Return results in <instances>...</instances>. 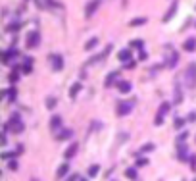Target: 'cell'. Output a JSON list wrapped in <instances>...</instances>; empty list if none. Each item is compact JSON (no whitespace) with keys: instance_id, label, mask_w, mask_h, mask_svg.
Segmentation results:
<instances>
[{"instance_id":"obj_1","label":"cell","mask_w":196,"mask_h":181,"mask_svg":"<svg viewBox=\"0 0 196 181\" xmlns=\"http://www.w3.org/2000/svg\"><path fill=\"white\" fill-rule=\"evenodd\" d=\"M184 83H187L189 89H194V85H196V64H190L189 70L184 71Z\"/></svg>"},{"instance_id":"obj_2","label":"cell","mask_w":196,"mask_h":181,"mask_svg":"<svg viewBox=\"0 0 196 181\" xmlns=\"http://www.w3.org/2000/svg\"><path fill=\"white\" fill-rule=\"evenodd\" d=\"M6 127H8V129L12 127V129H14L16 133H21V131H23V123H21V118H19V114H14V116H12V118H10V121L6 123Z\"/></svg>"},{"instance_id":"obj_3","label":"cell","mask_w":196,"mask_h":181,"mask_svg":"<svg viewBox=\"0 0 196 181\" xmlns=\"http://www.w3.org/2000/svg\"><path fill=\"white\" fill-rule=\"evenodd\" d=\"M169 108H171V104H169V102H164V104L160 106L158 114H156V120H154L156 125H161V123H164V118H165V114L169 112Z\"/></svg>"},{"instance_id":"obj_4","label":"cell","mask_w":196,"mask_h":181,"mask_svg":"<svg viewBox=\"0 0 196 181\" xmlns=\"http://www.w3.org/2000/svg\"><path fill=\"white\" fill-rule=\"evenodd\" d=\"M135 106V100H127V102H119L117 106V116H127Z\"/></svg>"},{"instance_id":"obj_5","label":"cell","mask_w":196,"mask_h":181,"mask_svg":"<svg viewBox=\"0 0 196 181\" xmlns=\"http://www.w3.org/2000/svg\"><path fill=\"white\" fill-rule=\"evenodd\" d=\"M39 39H41L39 31H31V33H27V46H29V48L39 46Z\"/></svg>"},{"instance_id":"obj_6","label":"cell","mask_w":196,"mask_h":181,"mask_svg":"<svg viewBox=\"0 0 196 181\" xmlns=\"http://www.w3.org/2000/svg\"><path fill=\"white\" fill-rule=\"evenodd\" d=\"M50 62H52V66H54L56 71H60L62 67H64V58H62V54H50Z\"/></svg>"},{"instance_id":"obj_7","label":"cell","mask_w":196,"mask_h":181,"mask_svg":"<svg viewBox=\"0 0 196 181\" xmlns=\"http://www.w3.org/2000/svg\"><path fill=\"white\" fill-rule=\"evenodd\" d=\"M17 54H19V52H17L16 48H10V50H6V52L2 54V62H4V64H10L14 58H17Z\"/></svg>"},{"instance_id":"obj_8","label":"cell","mask_w":196,"mask_h":181,"mask_svg":"<svg viewBox=\"0 0 196 181\" xmlns=\"http://www.w3.org/2000/svg\"><path fill=\"white\" fill-rule=\"evenodd\" d=\"M183 48L187 50V52H192L196 48V39H187V41H184V44H183Z\"/></svg>"},{"instance_id":"obj_9","label":"cell","mask_w":196,"mask_h":181,"mask_svg":"<svg viewBox=\"0 0 196 181\" xmlns=\"http://www.w3.org/2000/svg\"><path fill=\"white\" fill-rule=\"evenodd\" d=\"M96 8H98V0H94V2H88V6H87V17H90L92 14H94Z\"/></svg>"},{"instance_id":"obj_10","label":"cell","mask_w":196,"mask_h":181,"mask_svg":"<svg viewBox=\"0 0 196 181\" xmlns=\"http://www.w3.org/2000/svg\"><path fill=\"white\" fill-rule=\"evenodd\" d=\"M60 123H62V116H54V118L50 120V129L56 131L58 127H60Z\"/></svg>"},{"instance_id":"obj_11","label":"cell","mask_w":196,"mask_h":181,"mask_svg":"<svg viewBox=\"0 0 196 181\" xmlns=\"http://www.w3.org/2000/svg\"><path fill=\"white\" fill-rule=\"evenodd\" d=\"M117 89L125 95V93H129V90H131V83H129V81H119V83H117Z\"/></svg>"},{"instance_id":"obj_12","label":"cell","mask_w":196,"mask_h":181,"mask_svg":"<svg viewBox=\"0 0 196 181\" xmlns=\"http://www.w3.org/2000/svg\"><path fill=\"white\" fill-rule=\"evenodd\" d=\"M117 58H119L121 62H127V64H129V60H131V52H129V50H121V52L117 54Z\"/></svg>"},{"instance_id":"obj_13","label":"cell","mask_w":196,"mask_h":181,"mask_svg":"<svg viewBox=\"0 0 196 181\" xmlns=\"http://www.w3.org/2000/svg\"><path fill=\"white\" fill-rule=\"evenodd\" d=\"M75 152H77V144L73 143V144H69V149L65 150V154H64V156H65L67 160H69V158H71V156H75Z\"/></svg>"},{"instance_id":"obj_14","label":"cell","mask_w":196,"mask_h":181,"mask_svg":"<svg viewBox=\"0 0 196 181\" xmlns=\"http://www.w3.org/2000/svg\"><path fill=\"white\" fill-rule=\"evenodd\" d=\"M117 75H119V71H112V73L106 77V87H112V83L117 79Z\"/></svg>"},{"instance_id":"obj_15","label":"cell","mask_w":196,"mask_h":181,"mask_svg":"<svg viewBox=\"0 0 196 181\" xmlns=\"http://www.w3.org/2000/svg\"><path fill=\"white\" fill-rule=\"evenodd\" d=\"M79 90H81V83H75V85H73L71 89H69V98H75Z\"/></svg>"},{"instance_id":"obj_16","label":"cell","mask_w":196,"mask_h":181,"mask_svg":"<svg viewBox=\"0 0 196 181\" xmlns=\"http://www.w3.org/2000/svg\"><path fill=\"white\" fill-rule=\"evenodd\" d=\"M71 135H73V131L71 129H62V133H58V139H69V137H71Z\"/></svg>"},{"instance_id":"obj_17","label":"cell","mask_w":196,"mask_h":181,"mask_svg":"<svg viewBox=\"0 0 196 181\" xmlns=\"http://www.w3.org/2000/svg\"><path fill=\"white\" fill-rule=\"evenodd\" d=\"M31 67H33V60L27 58V60H25V66L21 67V71H23V73H31Z\"/></svg>"},{"instance_id":"obj_18","label":"cell","mask_w":196,"mask_h":181,"mask_svg":"<svg viewBox=\"0 0 196 181\" xmlns=\"http://www.w3.org/2000/svg\"><path fill=\"white\" fill-rule=\"evenodd\" d=\"M67 169H69V166H67V164H62L60 168H58V177H64V175L67 174Z\"/></svg>"},{"instance_id":"obj_19","label":"cell","mask_w":196,"mask_h":181,"mask_svg":"<svg viewBox=\"0 0 196 181\" xmlns=\"http://www.w3.org/2000/svg\"><path fill=\"white\" fill-rule=\"evenodd\" d=\"M144 23H146V17H135V19L131 21L133 27H136V25H144Z\"/></svg>"},{"instance_id":"obj_20","label":"cell","mask_w":196,"mask_h":181,"mask_svg":"<svg viewBox=\"0 0 196 181\" xmlns=\"http://www.w3.org/2000/svg\"><path fill=\"white\" fill-rule=\"evenodd\" d=\"M96 44H98V39H90V41L85 44V48H87V50H90V48H94Z\"/></svg>"},{"instance_id":"obj_21","label":"cell","mask_w":196,"mask_h":181,"mask_svg":"<svg viewBox=\"0 0 196 181\" xmlns=\"http://www.w3.org/2000/svg\"><path fill=\"white\" fill-rule=\"evenodd\" d=\"M175 10H177V4H173V6H171V10H169V12H167V14L164 16V21H167V19H169V17H171L173 14H175Z\"/></svg>"},{"instance_id":"obj_22","label":"cell","mask_w":196,"mask_h":181,"mask_svg":"<svg viewBox=\"0 0 196 181\" xmlns=\"http://www.w3.org/2000/svg\"><path fill=\"white\" fill-rule=\"evenodd\" d=\"M179 158H181V160L187 158V146H179Z\"/></svg>"},{"instance_id":"obj_23","label":"cell","mask_w":196,"mask_h":181,"mask_svg":"<svg viewBox=\"0 0 196 181\" xmlns=\"http://www.w3.org/2000/svg\"><path fill=\"white\" fill-rule=\"evenodd\" d=\"M96 174H98V166L94 164V166H90V168H88V175H90V177H94Z\"/></svg>"},{"instance_id":"obj_24","label":"cell","mask_w":196,"mask_h":181,"mask_svg":"<svg viewBox=\"0 0 196 181\" xmlns=\"http://www.w3.org/2000/svg\"><path fill=\"white\" fill-rule=\"evenodd\" d=\"M175 102H177V104L181 102V87H179V85L175 87Z\"/></svg>"},{"instance_id":"obj_25","label":"cell","mask_w":196,"mask_h":181,"mask_svg":"<svg viewBox=\"0 0 196 181\" xmlns=\"http://www.w3.org/2000/svg\"><path fill=\"white\" fill-rule=\"evenodd\" d=\"M46 106H48V108L52 110V108L56 106V98H48V100H46Z\"/></svg>"},{"instance_id":"obj_26","label":"cell","mask_w":196,"mask_h":181,"mask_svg":"<svg viewBox=\"0 0 196 181\" xmlns=\"http://www.w3.org/2000/svg\"><path fill=\"white\" fill-rule=\"evenodd\" d=\"M127 177H129V179H136V172H135V169H127Z\"/></svg>"},{"instance_id":"obj_27","label":"cell","mask_w":196,"mask_h":181,"mask_svg":"<svg viewBox=\"0 0 196 181\" xmlns=\"http://www.w3.org/2000/svg\"><path fill=\"white\" fill-rule=\"evenodd\" d=\"M142 150H144V152H148V150H154V144H152V143L144 144V146H142Z\"/></svg>"},{"instance_id":"obj_28","label":"cell","mask_w":196,"mask_h":181,"mask_svg":"<svg viewBox=\"0 0 196 181\" xmlns=\"http://www.w3.org/2000/svg\"><path fill=\"white\" fill-rule=\"evenodd\" d=\"M146 164H148L146 158H138V160H136V166H146Z\"/></svg>"},{"instance_id":"obj_29","label":"cell","mask_w":196,"mask_h":181,"mask_svg":"<svg viewBox=\"0 0 196 181\" xmlns=\"http://www.w3.org/2000/svg\"><path fill=\"white\" fill-rule=\"evenodd\" d=\"M17 77H19V75H17V71H14V73L10 75V81H12V83H16V81H17Z\"/></svg>"},{"instance_id":"obj_30","label":"cell","mask_w":196,"mask_h":181,"mask_svg":"<svg viewBox=\"0 0 196 181\" xmlns=\"http://www.w3.org/2000/svg\"><path fill=\"white\" fill-rule=\"evenodd\" d=\"M8 166H10V169H17V162H16V160H10Z\"/></svg>"},{"instance_id":"obj_31","label":"cell","mask_w":196,"mask_h":181,"mask_svg":"<svg viewBox=\"0 0 196 181\" xmlns=\"http://www.w3.org/2000/svg\"><path fill=\"white\" fill-rule=\"evenodd\" d=\"M133 46H136V48H142V41H133Z\"/></svg>"},{"instance_id":"obj_32","label":"cell","mask_w":196,"mask_h":181,"mask_svg":"<svg viewBox=\"0 0 196 181\" xmlns=\"http://www.w3.org/2000/svg\"><path fill=\"white\" fill-rule=\"evenodd\" d=\"M187 137H189V133H187V131H184V133H181V135H179V141H184V139H187Z\"/></svg>"},{"instance_id":"obj_33","label":"cell","mask_w":196,"mask_h":181,"mask_svg":"<svg viewBox=\"0 0 196 181\" xmlns=\"http://www.w3.org/2000/svg\"><path fill=\"white\" fill-rule=\"evenodd\" d=\"M75 179H81V177H79V175H69L65 181H75Z\"/></svg>"},{"instance_id":"obj_34","label":"cell","mask_w":196,"mask_h":181,"mask_svg":"<svg viewBox=\"0 0 196 181\" xmlns=\"http://www.w3.org/2000/svg\"><path fill=\"white\" fill-rule=\"evenodd\" d=\"M146 56H148V54H146V52L142 50V52H141V56H138V58H141V60H146Z\"/></svg>"},{"instance_id":"obj_35","label":"cell","mask_w":196,"mask_h":181,"mask_svg":"<svg viewBox=\"0 0 196 181\" xmlns=\"http://www.w3.org/2000/svg\"><path fill=\"white\" fill-rule=\"evenodd\" d=\"M181 125H183V120H181V118H179V120H177V121H175V127H181Z\"/></svg>"},{"instance_id":"obj_36","label":"cell","mask_w":196,"mask_h":181,"mask_svg":"<svg viewBox=\"0 0 196 181\" xmlns=\"http://www.w3.org/2000/svg\"><path fill=\"white\" fill-rule=\"evenodd\" d=\"M79 181H87V179H83V177H81V179H79Z\"/></svg>"},{"instance_id":"obj_37","label":"cell","mask_w":196,"mask_h":181,"mask_svg":"<svg viewBox=\"0 0 196 181\" xmlns=\"http://www.w3.org/2000/svg\"><path fill=\"white\" fill-rule=\"evenodd\" d=\"M31 181H35V179H31Z\"/></svg>"}]
</instances>
